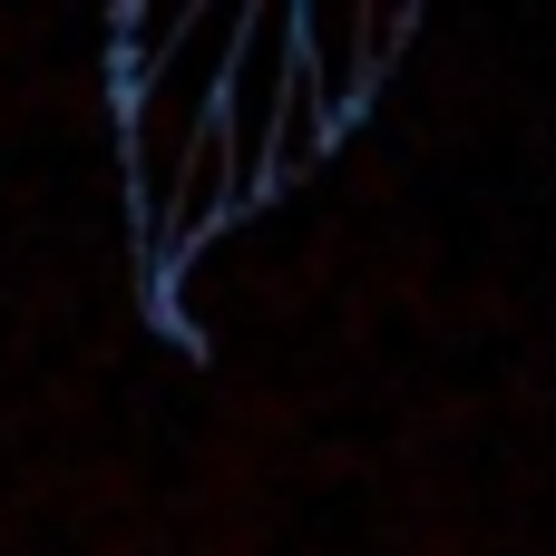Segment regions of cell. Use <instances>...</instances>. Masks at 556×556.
<instances>
[{
    "label": "cell",
    "mask_w": 556,
    "mask_h": 556,
    "mask_svg": "<svg viewBox=\"0 0 556 556\" xmlns=\"http://www.w3.org/2000/svg\"><path fill=\"white\" fill-rule=\"evenodd\" d=\"M186 20H195V10H127V20H117V88H147V78L166 68V49L186 39Z\"/></svg>",
    "instance_id": "3"
},
{
    "label": "cell",
    "mask_w": 556,
    "mask_h": 556,
    "mask_svg": "<svg viewBox=\"0 0 556 556\" xmlns=\"http://www.w3.org/2000/svg\"><path fill=\"white\" fill-rule=\"evenodd\" d=\"M401 29H410V10H352V0L293 10V68L332 127H352V108L381 88V68L401 59Z\"/></svg>",
    "instance_id": "2"
},
{
    "label": "cell",
    "mask_w": 556,
    "mask_h": 556,
    "mask_svg": "<svg viewBox=\"0 0 556 556\" xmlns=\"http://www.w3.org/2000/svg\"><path fill=\"white\" fill-rule=\"evenodd\" d=\"M293 98V10H244L235 49H225V88H215V137L235 166V215L264 205V156H274V117Z\"/></svg>",
    "instance_id": "1"
}]
</instances>
